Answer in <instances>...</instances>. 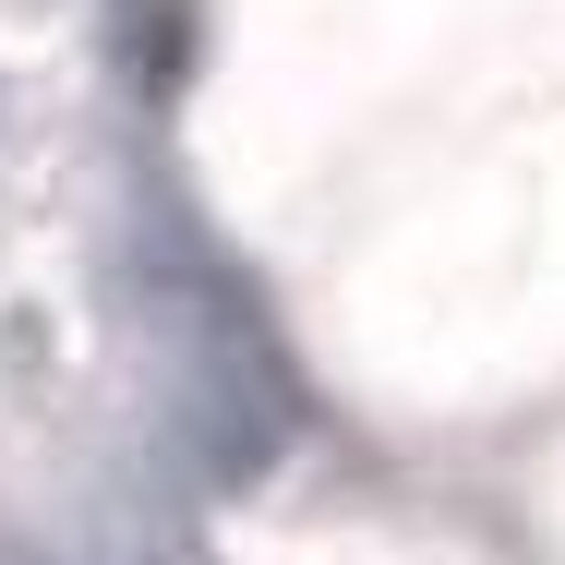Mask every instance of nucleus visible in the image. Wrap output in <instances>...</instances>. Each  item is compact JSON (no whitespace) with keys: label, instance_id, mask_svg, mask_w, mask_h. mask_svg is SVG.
I'll list each match as a JSON object with an SVG mask.
<instances>
[{"label":"nucleus","instance_id":"nucleus-1","mask_svg":"<svg viewBox=\"0 0 565 565\" xmlns=\"http://www.w3.org/2000/svg\"><path fill=\"white\" fill-rule=\"evenodd\" d=\"M0 565H49V554H0Z\"/></svg>","mask_w":565,"mask_h":565}]
</instances>
